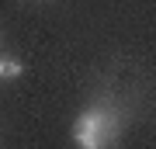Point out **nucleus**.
Returning <instances> with one entry per match:
<instances>
[{
  "instance_id": "7ed1b4c3",
  "label": "nucleus",
  "mask_w": 156,
  "mask_h": 149,
  "mask_svg": "<svg viewBox=\"0 0 156 149\" xmlns=\"http://www.w3.org/2000/svg\"><path fill=\"white\" fill-rule=\"evenodd\" d=\"M0 76H7V59H0Z\"/></svg>"
},
{
  "instance_id": "f03ea898",
  "label": "nucleus",
  "mask_w": 156,
  "mask_h": 149,
  "mask_svg": "<svg viewBox=\"0 0 156 149\" xmlns=\"http://www.w3.org/2000/svg\"><path fill=\"white\" fill-rule=\"evenodd\" d=\"M21 73H24V62H21V59H7V76H11V80H17Z\"/></svg>"
},
{
  "instance_id": "f257e3e1",
  "label": "nucleus",
  "mask_w": 156,
  "mask_h": 149,
  "mask_svg": "<svg viewBox=\"0 0 156 149\" xmlns=\"http://www.w3.org/2000/svg\"><path fill=\"white\" fill-rule=\"evenodd\" d=\"M118 139V118L115 111H104V108H90L76 118L73 125V142L76 149H111Z\"/></svg>"
}]
</instances>
